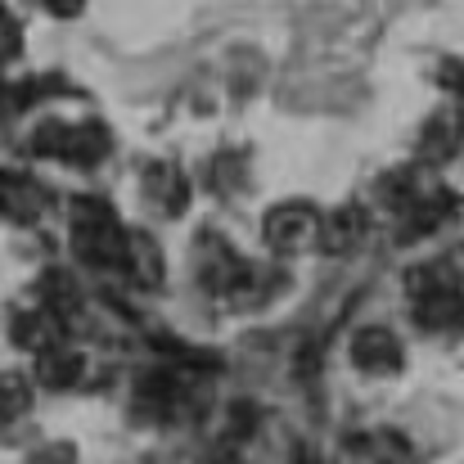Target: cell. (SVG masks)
Masks as SVG:
<instances>
[{"instance_id":"obj_1","label":"cell","mask_w":464,"mask_h":464,"mask_svg":"<svg viewBox=\"0 0 464 464\" xmlns=\"http://www.w3.org/2000/svg\"><path fill=\"white\" fill-rule=\"evenodd\" d=\"M72 248L95 262V266H113L118 248H122V226L113 217V208L104 198H77L72 208Z\"/></svg>"},{"instance_id":"obj_2","label":"cell","mask_w":464,"mask_h":464,"mask_svg":"<svg viewBox=\"0 0 464 464\" xmlns=\"http://www.w3.org/2000/svg\"><path fill=\"white\" fill-rule=\"evenodd\" d=\"M109 131L104 127H95V122H86V127H63V122H45L36 136H32V150L45 158H63V162H82V167H91V162H100V158L109 154Z\"/></svg>"},{"instance_id":"obj_3","label":"cell","mask_w":464,"mask_h":464,"mask_svg":"<svg viewBox=\"0 0 464 464\" xmlns=\"http://www.w3.org/2000/svg\"><path fill=\"white\" fill-rule=\"evenodd\" d=\"M320 230V217L311 212L307 203H280L271 217H266V239L271 248L280 253H303Z\"/></svg>"},{"instance_id":"obj_4","label":"cell","mask_w":464,"mask_h":464,"mask_svg":"<svg viewBox=\"0 0 464 464\" xmlns=\"http://www.w3.org/2000/svg\"><path fill=\"white\" fill-rule=\"evenodd\" d=\"M352 361L365 370V374H392L401 365V343L383 329V324H370L352 338Z\"/></svg>"},{"instance_id":"obj_5","label":"cell","mask_w":464,"mask_h":464,"mask_svg":"<svg viewBox=\"0 0 464 464\" xmlns=\"http://www.w3.org/2000/svg\"><path fill=\"white\" fill-rule=\"evenodd\" d=\"M118 266L140 285V289H158V280H162V253H158V244L150 235H140V230H122V248H118Z\"/></svg>"},{"instance_id":"obj_6","label":"cell","mask_w":464,"mask_h":464,"mask_svg":"<svg viewBox=\"0 0 464 464\" xmlns=\"http://www.w3.org/2000/svg\"><path fill=\"white\" fill-rule=\"evenodd\" d=\"M145 198L154 203L158 212L180 217L185 203H189V180H185V171H180L176 162H150V171H145Z\"/></svg>"},{"instance_id":"obj_7","label":"cell","mask_w":464,"mask_h":464,"mask_svg":"<svg viewBox=\"0 0 464 464\" xmlns=\"http://www.w3.org/2000/svg\"><path fill=\"white\" fill-rule=\"evenodd\" d=\"M460 136H464V113L460 109H442L424 127V136H420V158L424 162H447V158L460 150Z\"/></svg>"},{"instance_id":"obj_8","label":"cell","mask_w":464,"mask_h":464,"mask_svg":"<svg viewBox=\"0 0 464 464\" xmlns=\"http://www.w3.org/2000/svg\"><path fill=\"white\" fill-rule=\"evenodd\" d=\"M361 235H365V212H361L356 203L334 208V212L320 221V230H315V239H320L329 253H347L352 244H361Z\"/></svg>"},{"instance_id":"obj_9","label":"cell","mask_w":464,"mask_h":464,"mask_svg":"<svg viewBox=\"0 0 464 464\" xmlns=\"http://www.w3.org/2000/svg\"><path fill=\"white\" fill-rule=\"evenodd\" d=\"M63 338V315H54V311H23L18 320H14V343L18 347H27V352H45V347H54Z\"/></svg>"},{"instance_id":"obj_10","label":"cell","mask_w":464,"mask_h":464,"mask_svg":"<svg viewBox=\"0 0 464 464\" xmlns=\"http://www.w3.org/2000/svg\"><path fill=\"white\" fill-rule=\"evenodd\" d=\"M82 370H86V361H82V352H72V347H45L41 352V361H36V379L45 383V388H72L77 379H82Z\"/></svg>"},{"instance_id":"obj_11","label":"cell","mask_w":464,"mask_h":464,"mask_svg":"<svg viewBox=\"0 0 464 464\" xmlns=\"http://www.w3.org/2000/svg\"><path fill=\"white\" fill-rule=\"evenodd\" d=\"M32 406V383L23 374H0V424H14Z\"/></svg>"},{"instance_id":"obj_12","label":"cell","mask_w":464,"mask_h":464,"mask_svg":"<svg viewBox=\"0 0 464 464\" xmlns=\"http://www.w3.org/2000/svg\"><path fill=\"white\" fill-rule=\"evenodd\" d=\"M18 50H23V27H18V18L0 5V63L18 59Z\"/></svg>"},{"instance_id":"obj_13","label":"cell","mask_w":464,"mask_h":464,"mask_svg":"<svg viewBox=\"0 0 464 464\" xmlns=\"http://www.w3.org/2000/svg\"><path fill=\"white\" fill-rule=\"evenodd\" d=\"M212 185H217V189H239V185H244V162L235 154H221L212 162Z\"/></svg>"},{"instance_id":"obj_14","label":"cell","mask_w":464,"mask_h":464,"mask_svg":"<svg viewBox=\"0 0 464 464\" xmlns=\"http://www.w3.org/2000/svg\"><path fill=\"white\" fill-rule=\"evenodd\" d=\"M41 5H45L50 14H59V18H72V14H77L86 0H41Z\"/></svg>"},{"instance_id":"obj_15","label":"cell","mask_w":464,"mask_h":464,"mask_svg":"<svg viewBox=\"0 0 464 464\" xmlns=\"http://www.w3.org/2000/svg\"><path fill=\"white\" fill-rule=\"evenodd\" d=\"M9 113H14V95H9V86H0V127H5Z\"/></svg>"}]
</instances>
